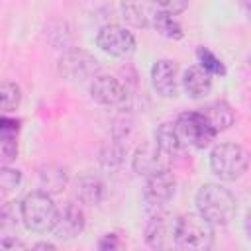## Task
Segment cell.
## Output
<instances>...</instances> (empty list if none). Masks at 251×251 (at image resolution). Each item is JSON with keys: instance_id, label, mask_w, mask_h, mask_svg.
I'll list each match as a JSON object with an SVG mask.
<instances>
[{"instance_id": "obj_7", "label": "cell", "mask_w": 251, "mask_h": 251, "mask_svg": "<svg viewBox=\"0 0 251 251\" xmlns=\"http://www.w3.org/2000/svg\"><path fill=\"white\" fill-rule=\"evenodd\" d=\"M96 45L112 57H127L135 49V37L124 25L108 24L96 33Z\"/></svg>"}, {"instance_id": "obj_11", "label": "cell", "mask_w": 251, "mask_h": 251, "mask_svg": "<svg viewBox=\"0 0 251 251\" xmlns=\"http://www.w3.org/2000/svg\"><path fill=\"white\" fill-rule=\"evenodd\" d=\"M61 73L67 76V78H73V80H84V78H94L98 75V61L82 51V49H73L69 53H65L61 57Z\"/></svg>"}, {"instance_id": "obj_2", "label": "cell", "mask_w": 251, "mask_h": 251, "mask_svg": "<svg viewBox=\"0 0 251 251\" xmlns=\"http://www.w3.org/2000/svg\"><path fill=\"white\" fill-rule=\"evenodd\" d=\"M20 216L24 226L33 233H47L51 231L55 218H57V206L49 194L43 190H33L25 194V198L20 204Z\"/></svg>"}, {"instance_id": "obj_4", "label": "cell", "mask_w": 251, "mask_h": 251, "mask_svg": "<svg viewBox=\"0 0 251 251\" xmlns=\"http://www.w3.org/2000/svg\"><path fill=\"white\" fill-rule=\"evenodd\" d=\"M176 245L184 251H210L214 245V226L198 214H184L176 218Z\"/></svg>"}, {"instance_id": "obj_26", "label": "cell", "mask_w": 251, "mask_h": 251, "mask_svg": "<svg viewBox=\"0 0 251 251\" xmlns=\"http://www.w3.org/2000/svg\"><path fill=\"white\" fill-rule=\"evenodd\" d=\"M18 120L0 116V137H16L18 133Z\"/></svg>"}, {"instance_id": "obj_6", "label": "cell", "mask_w": 251, "mask_h": 251, "mask_svg": "<svg viewBox=\"0 0 251 251\" xmlns=\"http://www.w3.org/2000/svg\"><path fill=\"white\" fill-rule=\"evenodd\" d=\"M145 241L153 251H178L176 245V216L155 214L145 227Z\"/></svg>"}, {"instance_id": "obj_3", "label": "cell", "mask_w": 251, "mask_h": 251, "mask_svg": "<svg viewBox=\"0 0 251 251\" xmlns=\"http://www.w3.org/2000/svg\"><path fill=\"white\" fill-rule=\"evenodd\" d=\"M249 167V155L239 143H218L210 151V169L222 180H237Z\"/></svg>"}, {"instance_id": "obj_21", "label": "cell", "mask_w": 251, "mask_h": 251, "mask_svg": "<svg viewBox=\"0 0 251 251\" xmlns=\"http://www.w3.org/2000/svg\"><path fill=\"white\" fill-rule=\"evenodd\" d=\"M22 184V173L12 167H0V206L8 204Z\"/></svg>"}, {"instance_id": "obj_23", "label": "cell", "mask_w": 251, "mask_h": 251, "mask_svg": "<svg viewBox=\"0 0 251 251\" xmlns=\"http://www.w3.org/2000/svg\"><path fill=\"white\" fill-rule=\"evenodd\" d=\"M196 57H198V63H200L198 67L204 69L210 76H212V75H220V76L226 75V67H224L222 59L216 57L210 49H206V47H198V49H196Z\"/></svg>"}, {"instance_id": "obj_22", "label": "cell", "mask_w": 251, "mask_h": 251, "mask_svg": "<svg viewBox=\"0 0 251 251\" xmlns=\"http://www.w3.org/2000/svg\"><path fill=\"white\" fill-rule=\"evenodd\" d=\"M22 102V90L16 82L2 80L0 82V114H8L18 110Z\"/></svg>"}, {"instance_id": "obj_16", "label": "cell", "mask_w": 251, "mask_h": 251, "mask_svg": "<svg viewBox=\"0 0 251 251\" xmlns=\"http://www.w3.org/2000/svg\"><path fill=\"white\" fill-rule=\"evenodd\" d=\"M198 112L204 116V120L210 124V127H212L216 133H220V131L231 127L233 122H235V116H233L231 106H229L227 102H224V100L210 102L208 106H204V108L198 110Z\"/></svg>"}, {"instance_id": "obj_18", "label": "cell", "mask_w": 251, "mask_h": 251, "mask_svg": "<svg viewBox=\"0 0 251 251\" xmlns=\"http://www.w3.org/2000/svg\"><path fill=\"white\" fill-rule=\"evenodd\" d=\"M155 14V4H122V18L135 25V27H147L153 22Z\"/></svg>"}, {"instance_id": "obj_10", "label": "cell", "mask_w": 251, "mask_h": 251, "mask_svg": "<svg viewBox=\"0 0 251 251\" xmlns=\"http://www.w3.org/2000/svg\"><path fill=\"white\" fill-rule=\"evenodd\" d=\"M84 226H86V220H84L82 208L75 202H67L61 210H57V218L51 227V233L61 241H69L80 235Z\"/></svg>"}, {"instance_id": "obj_17", "label": "cell", "mask_w": 251, "mask_h": 251, "mask_svg": "<svg viewBox=\"0 0 251 251\" xmlns=\"http://www.w3.org/2000/svg\"><path fill=\"white\" fill-rule=\"evenodd\" d=\"M69 182V175L61 165H45L39 169V184L45 194H59Z\"/></svg>"}, {"instance_id": "obj_1", "label": "cell", "mask_w": 251, "mask_h": 251, "mask_svg": "<svg viewBox=\"0 0 251 251\" xmlns=\"http://www.w3.org/2000/svg\"><path fill=\"white\" fill-rule=\"evenodd\" d=\"M196 214L210 226H227L237 214V200L222 184L208 182L202 184L194 198Z\"/></svg>"}, {"instance_id": "obj_28", "label": "cell", "mask_w": 251, "mask_h": 251, "mask_svg": "<svg viewBox=\"0 0 251 251\" xmlns=\"http://www.w3.org/2000/svg\"><path fill=\"white\" fill-rule=\"evenodd\" d=\"M0 251H29L24 241L16 239V237H2L0 239Z\"/></svg>"}, {"instance_id": "obj_12", "label": "cell", "mask_w": 251, "mask_h": 251, "mask_svg": "<svg viewBox=\"0 0 251 251\" xmlns=\"http://www.w3.org/2000/svg\"><path fill=\"white\" fill-rule=\"evenodd\" d=\"M151 84L163 98H175L178 94V67L171 59H159L151 67Z\"/></svg>"}, {"instance_id": "obj_20", "label": "cell", "mask_w": 251, "mask_h": 251, "mask_svg": "<svg viewBox=\"0 0 251 251\" xmlns=\"http://www.w3.org/2000/svg\"><path fill=\"white\" fill-rule=\"evenodd\" d=\"M165 155H169L171 159H175V155L182 149L178 139H176V133H175V126L173 122H165L161 124L157 129H155V141H153Z\"/></svg>"}, {"instance_id": "obj_15", "label": "cell", "mask_w": 251, "mask_h": 251, "mask_svg": "<svg viewBox=\"0 0 251 251\" xmlns=\"http://www.w3.org/2000/svg\"><path fill=\"white\" fill-rule=\"evenodd\" d=\"M180 82H182L184 92H186L190 98H194V100L208 96L210 90H212V76H210L204 69H200L198 65L188 67V69L182 73Z\"/></svg>"}, {"instance_id": "obj_25", "label": "cell", "mask_w": 251, "mask_h": 251, "mask_svg": "<svg viewBox=\"0 0 251 251\" xmlns=\"http://www.w3.org/2000/svg\"><path fill=\"white\" fill-rule=\"evenodd\" d=\"M98 249L100 251H122L124 243L118 233H104L98 241Z\"/></svg>"}, {"instance_id": "obj_27", "label": "cell", "mask_w": 251, "mask_h": 251, "mask_svg": "<svg viewBox=\"0 0 251 251\" xmlns=\"http://www.w3.org/2000/svg\"><path fill=\"white\" fill-rule=\"evenodd\" d=\"M186 6H188L186 2H178V0H167V2H159L157 4L159 10H163V12L171 14V16H178L180 12L186 10Z\"/></svg>"}, {"instance_id": "obj_14", "label": "cell", "mask_w": 251, "mask_h": 251, "mask_svg": "<svg viewBox=\"0 0 251 251\" xmlns=\"http://www.w3.org/2000/svg\"><path fill=\"white\" fill-rule=\"evenodd\" d=\"M75 196L80 204H100L106 196V184L104 180L94 173H84L75 182Z\"/></svg>"}, {"instance_id": "obj_24", "label": "cell", "mask_w": 251, "mask_h": 251, "mask_svg": "<svg viewBox=\"0 0 251 251\" xmlns=\"http://www.w3.org/2000/svg\"><path fill=\"white\" fill-rule=\"evenodd\" d=\"M124 153H126L124 145H120L118 141H110V143L102 149V153H100V163H102V167H106V169H116V167H120V163H122V159H124Z\"/></svg>"}, {"instance_id": "obj_8", "label": "cell", "mask_w": 251, "mask_h": 251, "mask_svg": "<svg viewBox=\"0 0 251 251\" xmlns=\"http://www.w3.org/2000/svg\"><path fill=\"white\" fill-rule=\"evenodd\" d=\"M173 159L169 155H165L155 143H143L135 149L133 157H131V167L139 176H153L165 171H171Z\"/></svg>"}, {"instance_id": "obj_29", "label": "cell", "mask_w": 251, "mask_h": 251, "mask_svg": "<svg viewBox=\"0 0 251 251\" xmlns=\"http://www.w3.org/2000/svg\"><path fill=\"white\" fill-rule=\"evenodd\" d=\"M29 251H59L53 243H49V241H39V243H35Z\"/></svg>"}, {"instance_id": "obj_9", "label": "cell", "mask_w": 251, "mask_h": 251, "mask_svg": "<svg viewBox=\"0 0 251 251\" xmlns=\"http://www.w3.org/2000/svg\"><path fill=\"white\" fill-rule=\"evenodd\" d=\"M90 96L106 108H124L127 102V90L116 76L110 75H96L90 80Z\"/></svg>"}, {"instance_id": "obj_19", "label": "cell", "mask_w": 251, "mask_h": 251, "mask_svg": "<svg viewBox=\"0 0 251 251\" xmlns=\"http://www.w3.org/2000/svg\"><path fill=\"white\" fill-rule=\"evenodd\" d=\"M151 25L163 35V37H169V39H182L184 31H182V25L178 24V20L163 10L157 8L155 4V14H153V22Z\"/></svg>"}, {"instance_id": "obj_13", "label": "cell", "mask_w": 251, "mask_h": 251, "mask_svg": "<svg viewBox=\"0 0 251 251\" xmlns=\"http://www.w3.org/2000/svg\"><path fill=\"white\" fill-rule=\"evenodd\" d=\"M175 190H176V178L171 171H165L145 178L143 198L151 206H163L175 196Z\"/></svg>"}, {"instance_id": "obj_5", "label": "cell", "mask_w": 251, "mask_h": 251, "mask_svg": "<svg viewBox=\"0 0 251 251\" xmlns=\"http://www.w3.org/2000/svg\"><path fill=\"white\" fill-rule=\"evenodd\" d=\"M173 126H175V133H176V139L182 149L184 147L204 149L218 135L200 112H182Z\"/></svg>"}]
</instances>
